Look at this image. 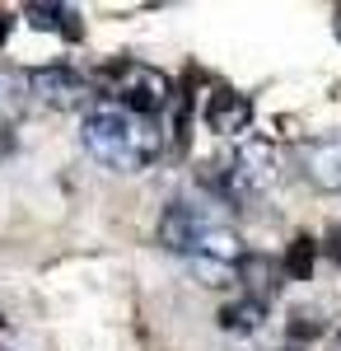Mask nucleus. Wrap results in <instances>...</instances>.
Returning <instances> with one entry per match:
<instances>
[{"mask_svg": "<svg viewBox=\"0 0 341 351\" xmlns=\"http://www.w3.org/2000/svg\"><path fill=\"white\" fill-rule=\"evenodd\" d=\"M286 271L294 281H309L314 276V239H294L286 253Z\"/></svg>", "mask_w": 341, "mask_h": 351, "instance_id": "obj_13", "label": "nucleus"}, {"mask_svg": "<svg viewBox=\"0 0 341 351\" xmlns=\"http://www.w3.org/2000/svg\"><path fill=\"white\" fill-rule=\"evenodd\" d=\"M281 281H286V271H281L276 258H266V253H248L243 267H238V286H243V295L262 300V304L281 291Z\"/></svg>", "mask_w": 341, "mask_h": 351, "instance_id": "obj_9", "label": "nucleus"}, {"mask_svg": "<svg viewBox=\"0 0 341 351\" xmlns=\"http://www.w3.org/2000/svg\"><path fill=\"white\" fill-rule=\"evenodd\" d=\"M210 225H215V216H210L206 206L178 197V202H168L164 216H159V243H164L168 253H178V258H192V248L201 243V234H206Z\"/></svg>", "mask_w": 341, "mask_h": 351, "instance_id": "obj_5", "label": "nucleus"}, {"mask_svg": "<svg viewBox=\"0 0 341 351\" xmlns=\"http://www.w3.org/2000/svg\"><path fill=\"white\" fill-rule=\"evenodd\" d=\"M5 141H10V132H5V122H0V155H5Z\"/></svg>", "mask_w": 341, "mask_h": 351, "instance_id": "obj_16", "label": "nucleus"}, {"mask_svg": "<svg viewBox=\"0 0 341 351\" xmlns=\"http://www.w3.org/2000/svg\"><path fill=\"white\" fill-rule=\"evenodd\" d=\"M28 104H33V94H28V75H19V71H0V122L24 117Z\"/></svg>", "mask_w": 341, "mask_h": 351, "instance_id": "obj_12", "label": "nucleus"}, {"mask_svg": "<svg viewBox=\"0 0 341 351\" xmlns=\"http://www.w3.org/2000/svg\"><path fill=\"white\" fill-rule=\"evenodd\" d=\"M5 33H10V14H0V43H5Z\"/></svg>", "mask_w": 341, "mask_h": 351, "instance_id": "obj_15", "label": "nucleus"}, {"mask_svg": "<svg viewBox=\"0 0 341 351\" xmlns=\"http://www.w3.org/2000/svg\"><path fill=\"white\" fill-rule=\"evenodd\" d=\"M79 141L94 160L117 169V173H140L164 155V132H159L155 117H136L117 104H99V108L84 112Z\"/></svg>", "mask_w": 341, "mask_h": 351, "instance_id": "obj_1", "label": "nucleus"}, {"mask_svg": "<svg viewBox=\"0 0 341 351\" xmlns=\"http://www.w3.org/2000/svg\"><path fill=\"white\" fill-rule=\"evenodd\" d=\"M253 127V104L234 89H215L206 99V132L215 136H238Z\"/></svg>", "mask_w": 341, "mask_h": 351, "instance_id": "obj_7", "label": "nucleus"}, {"mask_svg": "<svg viewBox=\"0 0 341 351\" xmlns=\"http://www.w3.org/2000/svg\"><path fill=\"white\" fill-rule=\"evenodd\" d=\"M99 80H103L108 104L136 112V117H159L168 108V99H173L168 75L155 71V66H145V61H112Z\"/></svg>", "mask_w": 341, "mask_h": 351, "instance_id": "obj_2", "label": "nucleus"}, {"mask_svg": "<svg viewBox=\"0 0 341 351\" xmlns=\"http://www.w3.org/2000/svg\"><path fill=\"white\" fill-rule=\"evenodd\" d=\"M304 173L309 183L323 192H341V136H327V141H314L304 150Z\"/></svg>", "mask_w": 341, "mask_h": 351, "instance_id": "obj_8", "label": "nucleus"}, {"mask_svg": "<svg viewBox=\"0 0 341 351\" xmlns=\"http://www.w3.org/2000/svg\"><path fill=\"white\" fill-rule=\"evenodd\" d=\"M332 253H337V263H341V225H337V234H332Z\"/></svg>", "mask_w": 341, "mask_h": 351, "instance_id": "obj_14", "label": "nucleus"}, {"mask_svg": "<svg viewBox=\"0 0 341 351\" xmlns=\"http://www.w3.org/2000/svg\"><path fill=\"white\" fill-rule=\"evenodd\" d=\"M215 324L225 328V332H234V337H253V332H262L266 324V304L262 300H234V304H225L220 314H215Z\"/></svg>", "mask_w": 341, "mask_h": 351, "instance_id": "obj_11", "label": "nucleus"}, {"mask_svg": "<svg viewBox=\"0 0 341 351\" xmlns=\"http://www.w3.org/2000/svg\"><path fill=\"white\" fill-rule=\"evenodd\" d=\"M243 258H248V248L238 239L229 225H210L201 243L192 248V258H187V267L201 276V286H234L238 281V267H243Z\"/></svg>", "mask_w": 341, "mask_h": 351, "instance_id": "obj_3", "label": "nucleus"}, {"mask_svg": "<svg viewBox=\"0 0 341 351\" xmlns=\"http://www.w3.org/2000/svg\"><path fill=\"white\" fill-rule=\"evenodd\" d=\"M234 164L238 183L248 188V197H257L276 183V173H281V155H276V141H266V136H248V141H238V150L229 155Z\"/></svg>", "mask_w": 341, "mask_h": 351, "instance_id": "obj_6", "label": "nucleus"}, {"mask_svg": "<svg viewBox=\"0 0 341 351\" xmlns=\"http://www.w3.org/2000/svg\"><path fill=\"white\" fill-rule=\"evenodd\" d=\"M0 351H5V347H0Z\"/></svg>", "mask_w": 341, "mask_h": 351, "instance_id": "obj_18", "label": "nucleus"}, {"mask_svg": "<svg viewBox=\"0 0 341 351\" xmlns=\"http://www.w3.org/2000/svg\"><path fill=\"white\" fill-rule=\"evenodd\" d=\"M24 19L38 33H56V38H79V14L71 5H56V0H33L24 10Z\"/></svg>", "mask_w": 341, "mask_h": 351, "instance_id": "obj_10", "label": "nucleus"}, {"mask_svg": "<svg viewBox=\"0 0 341 351\" xmlns=\"http://www.w3.org/2000/svg\"><path fill=\"white\" fill-rule=\"evenodd\" d=\"M28 94H33V104H42V108L71 112L94 94V84H89V75L75 71V66H38V71H28Z\"/></svg>", "mask_w": 341, "mask_h": 351, "instance_id": "obj_4", "label": "nucleus"}, {"mask_svg": "<svg viewBox=\"0 0 341 351\" xmlns=\"http://www.w3.org/2000/svg\"><path fill=\"white\" fill-rule=\"evenodd\" d=\"M337 28H341V10H337Z\"/></svg>", "mask_w": 341, "mask_h": 351, "instance_id": "obj_17", "label": "nucleus"}]
</instances>
